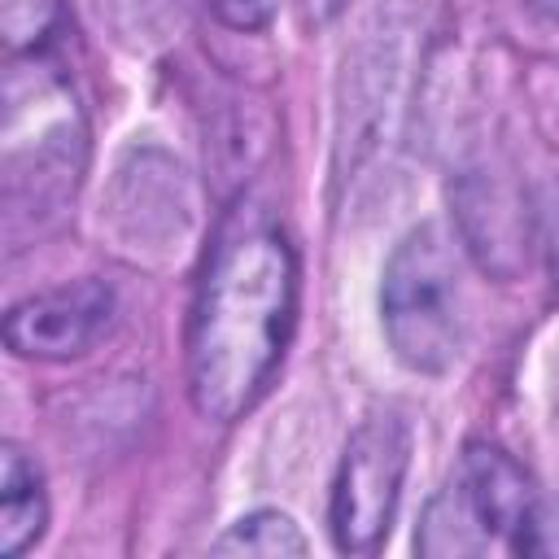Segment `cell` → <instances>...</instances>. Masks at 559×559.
<instances>
[{
  "instance_id": "cell-10",
  "label": "cell",
  "mask_w": 559,
  "mask_h": 559,
  "mask_svg": "<svg viewBox=\"0 0 559 559\" xmlns=\"http://www.w3.org/2000/svg\"><path fill=\"white\" fill-rule=\"evenodd\" d=\"M537 223H542V245H546L550 271L559 280V175H550L537 192Z\"/></svg>"
},
{
  "instance_id": "cell-12",
  "label": "cell",
  "mask_w": 559,
  "mask_h": 559,
  "mask_svg": "<svg viewBox=\"0 0 559 559\" xmlns=\"http://www.w3.org/2000/svg\"><path fill=\"white\" fill-rule=\"evenodd\" d=\"M528 4H533L537 13H546L550 22H559V0H528Z\"/></svg>"
},
{
  "instance_id": "cell-7",
  "label": "cell",
  "mask_w": 559,
  "mask_h": 559,
  "mask_svg": "<svg viewBox=\"0 0 559 559\" xmlns=\"http://www.w3.org/2000/svg\"><path fill=\"white\" fill-rule=\"evenodd\" d=\"M210 550L214 555H266V559H284V555H306L310 542L293 524V515H284V511H249L236 524H227V533H218Z\"/></svg>"
},
{
  "instance_id": "cell-4",
  "label": "cell",
  "mask_w": 559,
  "mask_h": 559,
  "mask_svg": "<svg viewBox=\"0 0 559 559\" xmlns=\"http://www.w3.org/2000/svg\"><path fill=\"white\" fill-rule=\"evenodd\" d=\"M411 463V428L397 411H371L345 441L332 480V542L345 555H371L397 511L402 480Z\"/></svg>"
},
{
  "instance_id": "cell-11",
  "label": "cell",
  "mask_w": 559,
  "mask_h": 559,
  "mask_svg": "<svg viewBox=\"0 0 559 559\" xmlns=\"http://www.w3.org/2000/svg\"><path fill=\"white\" fill-rule=\"evenodd\" d=\"M210 9L218 13V22H227L236 31H258L271 22L275 0H210Z\"/></svg>"
},
{
  "instance_id": "cell-1",
  "label": "cell",
  "mask_w": 559,
  "mask_h": 559,
  "mask_svg": "<svg viewBox=\"0 0 559 559\" xmlns=\"http://www.w3.org/2000/svg\"><path fill=\"white\" fill-rule=\"evenodd\" d=\"M297 314V253L284 227L240 201L205 258L188 323V393L205 419H240L266 389Z\"/></svg>"
},
{
  "instance_id": "cell-8",
  "label": "cell",
  "mask_w": 559,
  "mask_h": 559,
  "mask_svg": "<svg viewBox=\"0 0 559 559\" xmlns=\"http://www.w3.org/2000/svg\"><path fill=\"white\" fill-rule=\"evenodd\" d=\"M57 22V0H0V31L9 48H35Z\"/></svg>"
},
{
  "instance_id": "cell-5",
  "label": "cell",
  "mask_w": 559,
  "mask_h": 559,
  "mask_svg": "<svg viewBox=\"0 0 559 559\" xmlns=\"http://www.w3.org/2000/svg\"><path fill=\"white\" fill-rule=\"evenodd\" d=\"M114 323V288L100 280H74L26 297L4 319V341L22 358H79Z\"/></svg>"
},
{
  "instance_id": "cell-9",
  "label": "cell",
  "mask_w": 559,
  "mask_h": 559,
  "mask_svg": "<svg viewBox=\"0 0 559 559\" xmlns=\"http://www.w3.org/2000/svg\"><path fill=\"white\" fill-rule=\"evenodd\" d=\"M515 555H537V559H559V498L533 502L528 520L515 533Z\"/></svg>"
},
{
  "instance_id": "cell-2",
  "label": "cell",
  "mask_w": 559,
  "mask_h": 559,
  "mask_svg": "<svg viewBox=\"0 0 559 559\" xmlns=\"http://www.w3.org/2000/svg\"><path fill=\"white\" fill-rule=\"evenodd\" d=\"M384 336L411 371H445L463 345V297L454 249L441 227L419 223L402 236L380 284Z\"/></svg>"
},
{
  "instance_id": "cell-3",
  "label": "cell",
  "mask_w": 559,
  "mask_h": 559,
  "mask_svg": "<svg viewBox=\"0 0 559 559\" xmlns=\"http://www.w3.org/2000/svg\"><path fill=\"white\" fill-rule=\"evenodd\" d=\"M533 511V485L524 467L489 445L472 441L445 485L428 498L415 550L428 559H459V555H489V550H515V533Z\"/></svg>"
},
{
  "instance_id": "cell-6",
  "label": "cell",
  "mask_w": 559,
  "mask_h": 559,
  "mask_svg": "<svg viewBox=\"0 0 559 559\" xmlns=\"http://www.w3.org/2000/svg\"><path fill=\"white\" fill-rule=\"evenodd\" d=\"M48 524L44 476L35 459L17 445L0 450V555H22Z\"/></svg>"
}]
</instances>
